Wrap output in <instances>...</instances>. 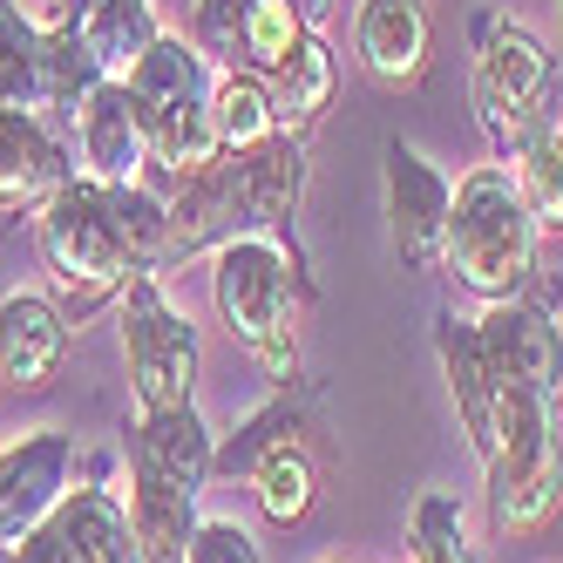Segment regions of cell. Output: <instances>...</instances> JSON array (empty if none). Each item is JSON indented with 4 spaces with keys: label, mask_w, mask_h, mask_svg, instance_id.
Returning <instances> with one entry per match:
<instances>
[{
    "label": "cell",
    "mask_w": 563,
    "mask_h": 563,
    "mask_svg": "<svg viewBox=\"0 0 563 563\" xmlns=\"http://www.w3.org/2000/svg\"><path fill=\"white\" fill-rule=\"evenodd\" d=\"M170 197L150 184H89L68 177L34 211V252L62 299V312H96L123 299L136 272H164Z\"/></svg>",
    "instance_id": "cell-1"
},
{
    "label": "cell",
    "mask_w": 563,
    "mask_h": 563,
    "mask_svg": "<svg viewBox=\"0 0 563 563\" xmlns=\"http://www.w3.org/2000/svg\"><path fill=\"white\" fill-rule=\"evenodd\" d=\"M299 292H306L299 258L286 252V238L245 231V238H231V245L211 252V306L224 319V333L278 387L299 374Z\"/></svg>",
    "instance_id": "cell-2"
},
{
    "label": "cell",
    "mask_w": 563,
    "mask_h": 563,
    "mask_svg": "<svg viewBox=\"0 0 563 563\" xmlns=\"http://www.w3.org/2000/svg\"><path fill=\"white\" fill-rule=\"evenodd\" d=\"M537 218L522 205V190L509 164H475L455 184V211H449V245H441V272L462 292L489 299H522L537 278Z\"/></svg>",
    "instance_id": "cell-3"
},
{
    "label": "cell",
    "mask_w": 563,
    "mask_h": 563,
    "mask_svg": "<svg viewBox=\"0 0 563 563\" xmlns=\"http://www.w3.org/2000/svg\"><path fill=\"white\" fill-rule=\"evenodd\" d=\"M489 475V522L503 537H530L563 503V434H556V394L503 380L496 394V441L482 455Z\"/></svg>",
    "instance_id": "cell-4"
},
{
    "label": "cell",
    "mask_w": 563,
    "mask_h": 563,
    "mask_svg": "<svg viewBox=\"0 0 563 563\" xmlns=\"http://www.w3.org/2000/svg\"><path fill=\"white\" fill-rule=\"evenodd\" d=\"M211 55L190 42V34H156V48L130 68V96L143 115L150 156L164 177H190L224 156L218 143V115H211Z\"/></svg>",
    "instance_id": "cell-5"
},
{
    "label": "cell",
    "mask_w": 563,
    "mask_h": 563,
    "mask_svg": "<svg viewBox=\"0 0 563 563\" xmlns=\"http://www.w3.org/2000/svg\"><path fill=\"white\" fill-rule=\"evenodd\" d=\"M475 123L496 143V156H516L543 123H550V96H556V55L537 27H522L509 14H482L475 21Z\"/></svg>",
    "instance_id": "cell-6"
},
{
    "label": "cell",
    "mask_w": 563,
    "mask_h": 563,
    "mask_svg": "<svg viewBox=\"0 0 563 563\" xmlns=\"http://www.w3.org/2000/svg\"><path fill=\"white\" fill-rule=\"evenodd\" d=\"M115 327H123V360H130V394H136V415L156 408H190L197 400V327L190 312L170 306L164 278L136 272L123 299H115Z\"/></svg>",
    "instance_id": "cell-7"
},
{
    "label": "cell",
    "mask_w": 563,
    "mask_h": 563,
    "mask_svg": "<svg viewBox=\"0 0 563 563\" xmlns=\"http://www.w3.org/2000/svg\"><path fill=\"white\" fill-rule=\"evenodd\" d=\"M0 563H143V550L130 530V503L102 482H75L42 530L0 543Z\"/></svg>",
    "instance_id": "cell-8"
},
{
    "label": "cell",
    "mask_w": 563,
    "mask_h": 563,
    "mask_svg": "<svg viewBox=\"0 0 563 563\" xmlns=\"http://www.w3.org/2000/svg\"><path fill=\"white\" fill-rule=\"evenodd\" d=\"M387 224H394V252L408 272H434L441 245H449V211H455V184L441 177L415 143H387Z\"/></svg>",
    "instance_id": "cell-9"
},
{
    "label": "cell",
    "mask_w": 563,
    "mask_h": 563,
    "mask_svg": "<svg viewBox=\"0 0 563 563\" xmlns=\"http://www.w3.org/2000/svg\"><path fill=\"white\" fill-rule=\"evenodd\" d=\"M75 489V441L62 428H34L0 449V543H21L27 530L62 509Z\"/></svg>",
    "instance_id": "cell-10"
},
{
    "label": "cell",
    "mask_w": 563,
    "mask_h": 563,
    "mask_svg": "<svg viewBox=\"0 0 563 563\" xmlns=\"http://www.w3.org/2000/svg\"><path fill=\"white\" fill-rule=\"evenodd\" d=\"M75 156H82L89 184H150V136L130 82H96L75 109Z\"/></svg>",
    "instance_id": "cell-11"
},
{
    "label": "cell",
    "mask_w": 563,
    "mask_h": 563,
    "mask_svg": "<svg viewBox=\"0 0 563 563\" xmlns=\"http://www.w3.org/2000/svg\"><path fill=\"white\" fill-rule=\"evenodd\" d=\"M475 333H482V353H489L496 380H516V387H537V394H556L563 387V333L556 319L530 299H489L475 312Z\"/></svg>",
    "instance_id": "cell-12"
},
{
    "label": "cell",
    "mask_w": 563,
    "mask_h": 563,
    "mask_svg": "<svg viewBox=\"0 0 563 563\" xmlns=\"http://www.w3.org/2000/svg\"><path fill=\"white\" fill-rule=\"evenodd\" d=\"M353 55L380 89H415L434 55L428 0H360L353 14Z\"/></svg>",
    "instance_id": "cell-13"
},
{
    "label": "cell",
    "mask_w": 563,
    "mask_h": 563,
    "mask_svg": "<svg viewBox=\"0 0 563 563\" xmlns=\"http://www.w3.org/2000/svg\"><path fill=\"white\" fill-rule=\"evenodd\" d=\"M68 177H82L75 150L42 123V109H0V211H42Z\"/></svg>",
    "instance_id": "cell-14"
},
{
    "label": "cell",
    "mask_w": 563,
    "mask_h": 563,
    "mask_svg": "<svg viewBox=\"0 0 563 563\" xmlns=\"http://www.w3.org/2000/svg\"><path fill=\"white\" fill-rule=\"evenodd\" d=\"M68 360V312L48 292H8L0 299V380L14 394H42L62 380Z\"/></svg>",
    "instance_id": "cell-15"
},
{
    "label": "cell",
    "mask_w": 563,
    "mask_h": 563,
    "mask_svg": "<svg viewBox=\"0 0 563 563\" xmlns=\"http://www.w3.org/2000/svg\"><path fill=\"white\" fill-rule=\"evenodd\" d=\"M197 496L184 475L156 468L150 455L130 449V530H136V550L143 563H184L190 550V530H197Z\"/></svg>",
    "instance_id": "cell-16"
},
{
    "label": "cell",
    "mask_w": 563,
    "mask_h": 563,
    "mask_svg": "<svg viewBox=\"0 0 563 563\" xmlns=\"http://www.w3.org/2000/svg\"><path fill=\"white\" fill-rule=\"evenodd\" d=\"M434 353H441V374H449V400H455V421L468 434V449L475 462L489 455V441H496V367H489V353H482V333H475V319H455V312H441L434 319Z\"/></svg>",
    "instance_id": "cell-17"
},
{
    "label": "cell",
    "mask_w": 563,
    "mask_h": 563,
    "mask_svg": "<svg viewBox=\"0 0 563 563\" xmlns=\"http://www.w3.org/2000/svg\"><path fill=\"white\" fill-rule=\"evenodd\" d=\"M231 170H238V197H245V224L278 238L306 197V143L292 130H278L258 150H238Z\"/></svg>",
    "instance_id": "cell-18"
},
{
    "label": "cell",
    "mask_w": 563,
    "mask_h": 563,
    "mask_svg": "<svg viewBox=\"0 0 563 563\" xmlns=\"http://www.w3.org/2000/svg\"><path fill=\"white\" fill-rule=\"evenodd\" d=\"M245 475H252V496H258L265 522H278V530L306 522V509L319 503V462H312V449H306L299 421H292V428H278L265 449L252 455Z\"/></svg>",
    "instance_id": "cell-19"
},
{
    "label": "cell",
    "mask_w": 563,
    "mask_h": 563,
    "mask_svg": "<svg viewBox=\"0 0 563 563\" xmlns=\"http://www.w3.org/2000/svg\"><path fill=\"white\" fill-rule=\"evenodd\" d=\"M156 0H89L82 14V42L109 82H130V68L156 48Z\"/></svg>",
    "instance_id": "cell-20"
},
{
    "label": "cell",
    "mask_w": 563,
    "mask_h": 563,
    "mask_svg": "<svg viewBox=\"0 0 563 563\" xmlns=\"http://www.w3.org/2000/svg\"><path fill=\"white\" fill-rule=\"evenodd\" d=\"M272 102H278V130H292V136H306L319 115H327V102H333V82H340V68H333V48L319 42V27L306 34V42L278 62L272 75Z\"/></svg>",
    "instance_id": "cell-21"
},
{
    "label": "cell",
    "mask_w": 563,
    "mask_h": 563,
    "mask_svg": "<svg viewBox=\"0 0 563 563\" xmlns=\"http://www.w3.org/2000/svg\"><path fill=\"white\" fill-rule=\"evenodd\" d=\"M211 115H218V143H224V156L258 150L265 136H278V102H272V82H265V75H252V68H218Z\"/></svg>",
    "instance_id": "cell-22"
},
{
    "label": "cell",
    "mask_w": 563,
    "mask_h": 563,
    "mask_svg": "<svg viewBox=\"0 0 563 563\" xmlns=\"http://www.w3.org/2000/svg\"><path fill=\"white\" fill-rule=\"evenodd\" d=\"M0 109H48L42 21H27L21 0H0Z\"/></svg>",
    "instance_id": "cell-23"
},
{
    "label": "cell",
    "mask_w": 563,
    "mask_h": 563,
    "mask_svg": "<svg viewBox=\"0 0 563 563\" xmlns=\"http://www.w3.org/2000/svg\"><path fill=\"white\" fill-rule=\"evenodd\" d=\"M509 177L522 190V205H530L537 231H563V115H550V123L516 150Z\"/></svg>",
    "instance_id": "cell-24"
},
{
    "label": "cell",
    "mask_w": 563,
    "mask_h": 563,
    "mask_svg": "<svg viewBox=\"0 0 563 563\" xmlns=\"http://www.w3.org/2000/svg\"><path fill=\"white\" fill-rule=\"evenodd\" d=\"M306 34H312V21H306L299 0H252L245 34H238V68L272 75L278 62H286V55L306 42Z\"/></svg>",
    "instance_id": "cell-25"
},
{
    "label": "cell",
    "mask_w": 563,
    "mask_h": 563,
    "mask_svg": "<svg viewBox=\"0 0 563 563\" xmlns=\"http://www.w3.org/2000/svg\"><path fill=\"white\" fill-rule=\"evenodd\" d=\"M408 563H482L462 537V503L449 489H428L408 516Z\"/></svg>",
    "instance_id": "cell-26"
},
{
    "label": "cell",
    "mask_w": 563,
    "mask_h": 563,
    "mask_svg": "<svg viewBox=\"0 0 563 563\" xmlns=\"http://www.w3.org/2000/svg\"><path fill=\"white\" fill-rule=\"evenodd\" d=\"M245 14H252V0H190V42L211 55V68H238Z\"/></svg>",
    "instance_id": "cell-27"
},
{
    "label": "cell",
    "mask_w": 563,
    "mask_h": 563,
    "mask_svg": "<svg viewBox=\"0 0 563 563\" xmlns=\"http://www.w3.org/2000/svg\"><path fill=\"white\" fill-rule=\"evenodd\" d=\"M184 563H265V556H258V543H252L245 522H231V516H197Z\"/></svg>",
    "instance_id": "cell-28"
},
{
    "label": "cell",
    "mask_w": 563,
    "mask_h": 563,
    "mask_svg": "<svg viewBox=\"0 0 563 563\" xmlns=\"http://www.w3.org/2000/svg\"><path fill=\"white\" fill-rule=\"evenodd\" d=\"M82 14H89V0H55L42 27H75V34H82Z\"/></svg>",
    "instance_id": "cell-29"
},
{
    "label": "cell",
    "mask_w": 563,
    "mask_h": 563,
    "mask_svg": "<svg viewBox=\"0 0 563 563\" xmlns=\"http://www.w3.org/2000/svg\"><path fill=\"white\" fill-rule=\"evenodd\" d=\"M299 8H306V21L319 27V21H327V14H333V0H299Z\"/></svg>",
    "instance_id": "cell-30"
}]
</instances>
